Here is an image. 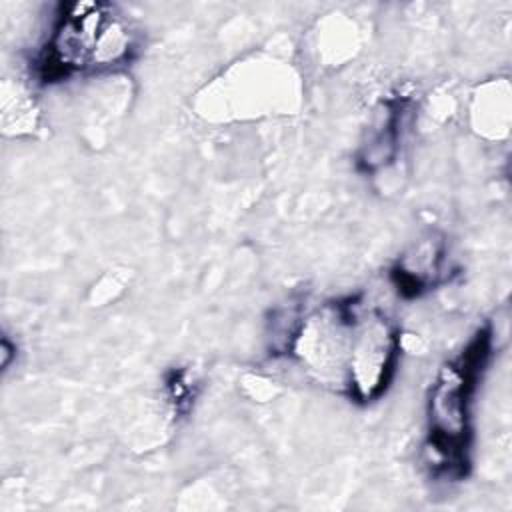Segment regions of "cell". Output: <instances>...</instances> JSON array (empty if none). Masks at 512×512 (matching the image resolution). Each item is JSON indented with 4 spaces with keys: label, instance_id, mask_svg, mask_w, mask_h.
<instances>
[{
    "label": "cell",
    "instance_id": "obj_3",
    "mask_svg": "<svg viewBox=\"0 0 512 512\" xmlns=\"http://www.w3.org/2000/svg\"><path fill=\"white\" fill-rule=\"evenodd\" d=\"M492 328L482 326L446 360L430 386L426 404V454L436 474L460 480L470 468L472 404L492 356Z\"/></svg>",
    "mask_w": 512,
    "mask_h": 512
},
{
    "label": "cell",
    "instance_id": "obj_4",
    "mask_svg": "<svg viewBox=\"0 0 512 512\" xmlns=\"http://www.w3.org/2000/svg\"><path fill=\"white\" fill-rule=\"evenodd\" d=\"M446 242L436 236L422 238L406 250L390 270V280L400 296L418 298L438 284L446 282L450 272Z\"/></svg>",
    "mask_w": 512,
    "mask_h": 512
},
{
    "label": "cell",
    "instance_id": "obj_1",
    "mask_svg": "<svg viewBox=\"0 0 512 512\" xmlns=\"http://www.w3.org/2000/svg\"><path fill=\"white\" fill-rule=\"evenodd\" d=\"M398 324L362 296L334 298L298 318L286 352L318 382L370 404L392 384L402 344Z\"/></svg>",
    "mask_w": 512,
    "mask_h": 512
},
{
    "label": "cell",
    "instance_id": "obj_5",
    "mask_svg": "<svg viewBox=\"0 0 512 512\" xmlns=\"http://www.w3.org/2000/svg\"><path fill=\"white\" fill-rule=\"evenodd\" d=\"M382 108H384L382 118L374 122L368 142L362 146V154H360L362 166L370 172L376 166L390 162L398 150V130L402 126L404 102L402 98H394L384 102Z\"/></svg>",
    "mask_w": 512,
    "mask_h": 512
},
{
    "label": "cell",
    "instance_id": "obj_2",
    "mask_svg": "<svg viewBox=\"0 0 512 512\" xmlns=\"http://www.w3.org/2000/svg\"><path fill=\"white\" fill-rule=\"evenodd\" d=\"M138 32L124 14L102 2L62 4L34 56L32 76L56 84L80 74L110 72L136 56Z\"/></svg>",
    "mask_w": 512,
    "mask_h": 512
},
{
    "label": "cell",
    "instance_id": "obj_6",
    "mask_svg": "<svg viewBox=\"0 0 512 512\" xmlns=\"http://www.w3.org/2000/svg\"><path fill=\"white\" fill-rule=\"evenodd\" d=\"M10 356H12V344H10L8 336H4L2 338V370H8Z\"/></svg>",
    "mask_w": 512,
    "mask_h": 512
}]
</instances>
